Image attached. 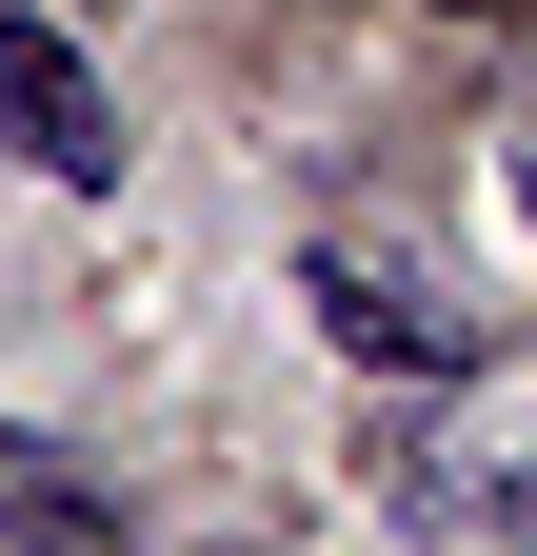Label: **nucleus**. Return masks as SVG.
Wrapping results in <instances>:
<instances>
[{
    "mask_svg": "<svg viewBox=\"0 0 537 556\" xmlns=\"http://www.w3.org/2000/svg\"><path fill=\"white\" fill-rule=\"evenodd\" d=\"M299 318L339 338L359 378H478L498 358V299H458L419 239H299Z\"/></svg>",
    "mask_w": 537,
    "mask_h": 556,
    "instance_id": "f257e3e1",
    "label": "nucleus"
},
{
    "mask_svg": "<svg viewBox=\"0 0 537 556\" xmlns=\"http://www.w3.org/2000/svg\"><path fill=\"white\" fill-rule=\"evenodd\" d=\"M0 139H21L60 199L120 179V100H100V60H80V21H60V0H40V21L0 0Z\"/></svg>",
    "mask_w": 537,
    "mask_h": 556,
    "instance_id": "f03ea898",
    "label": "nucleus"
},
{
    "mask_svg": "<svg viewBox=\"0 0 537 556\" xmlns=\"http://www.w3.org/2000/svg\"><path fill=\"white\" fill-rule=\"evenodd\" d=\"M0 556H140V517H120L40 417H0Z\"/></svg>",
    "mask_w": 537,
    "mask_h": 556,
    "instance_id": "7ed1b4c3",
    "label": "nucleus"
},
{
    "mask_svg": "<svg viewBox=\"0 0 537 556\" xmlns=\"http://www.w3.org/2000/svg\"><path fill=\"white\" fill-rule=\"evenodd\" d=\"M438 21H517V0H438Z\"/></svg>",
    "mask_w": 537,
    "mask_h": 556,
    "instance_id": "20e7f679",
    "label": "nucleus"
},
{
    "mask_svg": "<svg viewBox=\"0 0 537 556\" xmlns=\"http://www.w3.org/2000/svg\"><path fill=\"white\" fill-rule=\"evenodd\" d=\"M517 219H537V139H517Z\"/></svg>",
    "mask_w": 537,
    "mask_h": 556,
    "instance_id": "39448f33",
    "label": "nucleus"
},
{
    "mask_svg": "<svg viewBox=\"0 0 537 556\" xmlns=\"http://www.w3.org/2000/svg\"><path fill=\"white\" fill-rule=\"evenodd\" d=\"M60 21H120V0H60Z\"/></svg>",
    "mask_w": 537,
    "mask_h": 556,
    "instance_id": "423d86ee",
    "label": "nucleus"
}]
</instances>
